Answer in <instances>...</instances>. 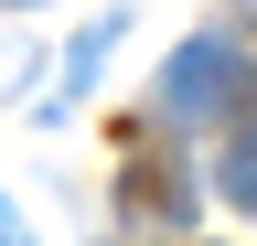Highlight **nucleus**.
Listing matches in <instances>:
<instances>
[{
	"instance_id": "obj_1",
	"label": "nucleus",
	"mask_w": 257,
	"mask_h": 246,
	"mask_svg": "<svg viewBox=\"0 0 257 246\" xmlns=\"http://www.w3.org/2000/svg\"><path fill=\"white\" fill-rule=\"evenodd\" d=\"M236 86H246V65H236V43H182L172 54V75H161V107H172V118H225V107H236Z\"/></svg>"
},
{
	"instance_id": "obj_4",
	"label": "nucleus",
	"mask_w": 257,
	"mask_h": 246,
	"mask_svg": "<svg viewBox=\"0 0 257 246\" xmlns=\"http://www.w3.org/2000/svg\"><path fill=\"white\" fill-rule=\"evenodd\" d=\"M22 11H32V0H22Z\"/></svg>"
},
{
	"instance_id": "obj_2",
	"label": "nucleus",
	"mask_w": 257,
	"mask_h": 246,
	"mask_svg": "<svg viewBox=\"0 0 257 246\" xmlns=\"http://www.w3.org/2000/svg\"><path fill=\"white\" fill-rule=\"evenodd\" d=\"M214 193L257 214V118H236V139H225V171H214Z\"/></svg>"
},
{
	"instance_id": "obj_3",
	"label": "nucleus",
	"mask_w": 257,
	"mask_h": 246,
	"mask_svg": "<svg viewBox=\"0 0 257 246\" xmlns=\"http://www.w3.org/2000/svg\"><path fill=\"white\" fill-rule=\"evenodd\" d=\"M0 246H32V235H22V214H11V203H0Z\"/></svg>"
}]
</instances>
